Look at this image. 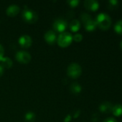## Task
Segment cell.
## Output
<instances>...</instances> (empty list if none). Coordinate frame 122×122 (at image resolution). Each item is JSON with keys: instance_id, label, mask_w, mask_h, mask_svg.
<instances>
[{"instance_id": "obj_26", "label": "cell", "mask_w": 122, "mask_h": 122, "mask_svg": "<svg viewBox=\"0 0 122 122\" xmlns=\"http://www.w3.org/2000/svg\"><path fill=\"white\" fill-rule=\"evenodd\" d=\"M70 119H71V117H70V115H68L65 119V122H68L70 121Z\"/></svg>"}, {"instance_id": "obj_13", "label": "cell", "mask_w": 122, "mask_h": 122, "mask_svg": "<svg viewBox=\"0 0 122 122\" xmlns=\"http://www.w3.org/2000/svg\"><path fill=\"white\" fill-rule=\"evenodd\" d=\"M80 26H81L80 21L77 19H74L71 21V22L70 23V29L73 32L78 31L80 29Z\"/></svg>"}, {"instance_id": "obj_8", "label": "cell", "mask_w": 122, "mask_h": 122, "mask_svg": "<svg viewBox=\"0 0 122 122\" xmlns=\"http://www.w3.org/2000/svg\"><path fill=\"white\" fill-rule=\"evenodd\" d=\"M32 43V38L28 35H23L19 39V44L23 48H29Z\"/></svg>"}, {"instance_id": "obj_16", "label": "cell", "mask_w": 122, "mask_h": 122, "mask_svg": "<svg viewBox=\"0 0 122 122\" xmlns=\"http://www.w3.org/2000/svg\"><path fill=\"white\" fill-rule=\"evenodd\" d=\"M70 89V91H71L72 93L77 94H79L81 92L82 88H81V85L79 84H78V83H73V84H71Z\"/></svg>"}, {"instance_id": "obj_2", "label": "cell", "mask_w": 122, "mask_h": 122, "mask_svg": "<svg viewBox=\"0 0 122 122\" xmlns=\"http://www.w3.org/2000/svg\"><path fill=\"white\" fill-rule=\"evenodd\" d=\"M82 22L84 24V26L87 31H93L96 27V24L95 20L92 19V17L86 13H83L81 16Z\"/></svg>"}, {"instance_id": "obj_7", "label": "cell", "mask_w": 122, "mask_h": 122, "mask_svg": "<svg viewBox=\"0 0 122 122\" xmlns=\"http://www.w3.org/2000/svg\"><path fill=\"white\" fill-rule=\"evenodd\" d=\"M68 26V23L65 20L62 19H58L53 23V28L55 31L58 32H63Z\"/></svg>"}, {"instance_id": "obj_6", "label": "cell", "mask_w": 122, "mask_h": 122, "mask_svg": "<svg viewBox=\"0 0 122 122\" xmlns=\"http://www.w3.org/2000/svg\"><path fill=\"white\" fill-rule=\"evenodd\" d=\"M16 59L21 64H27L31 60V55L24 51H19L16 54Z\"/></svg>"}, {"instance_id": "obj_21", "label": "cell", "mask_w": 122, "mask_h": 122, "mask_svg": "<svg viewBox=\"0 0 122 122\" xmlns=\"http://www.w3.org/2000/svg\"><path fill=\"white\" fill-rule=\"evenodd\" d=\"M4 49L3 48L2 45L0 44V61L4 58Z\"/></svg>"}, {"instance_id": "obj_18", "label": "cell", "mask_w": 122, "mask_h": 122, "mask_svg": "<svg viewBox=\"0 0 122 122\" xmlns=\"http://www.w3.org/2000/svg\"><path fill=\"white\" fill-rule=\"evenodd\" d=\"M114 29L116 33H118L119 34H122V20H120L116 22V24L114 26Z\"/></svg>"}, {"instance_id": "obj_1", "label": "cell", "mask_w": 122, "mask_h": 122, "mask_svg": "<svg viewBox=\"0 0 122 122\" xmlns=\"http://www.w3.org/2000/svg\"><path fill=\"white\" fill-rule=\"evenodd\" d=\"M96 26L103 30L109 29L111 25V17L105 13L99 14L95 19Z\"/></svg>"}, {"instance_id": "obj_12", "label": "cell", "mask_w": 122, "mask_h": 122, "mask_svg": "<svg viewBox=\"0 0 122 122\" xmlns=\"http://www.w3.org/2000/svg\"><path fill=\"white\" fill-rule=\"evenodd\" d=\"M112 109H113V105L109 102H103L99 106V109L103 113H110L111 112Z\"/></svg>"}, {"instance_id": "obj_22", "label": "cell", "mask_w": 122, "mask_h": 122, "mask_svg": "<svg viewBox=\"0 0 122 122\" xmlns=\"http://www.w3.org/2000/svg\"><path fill=\"white\" fill-rule=\"evenodd\" d=\"M117 4H118V1H114V0H113V1H109V6H117Z\"/></svg>"}, {"instance_id": "obj_4", "label": "cell", "mask_w": 122, "mask_h": 122, "mask_svg": "<svg viewBox=\"0 0 122 122\" xmlns=\"http://www.w3.org/2000/svg\"><path fill=\"white\" fill-rule=\"evenodd\" d=\"M67 73L70 77L73 79H77L81 75L82 73L81 66L76 63H72L68 66Z\"/></svg>"}, {"instance_id": "obj_23", "label": "cell", "mask_w": 122, "mask_h": 122, "mask_svg": "<svg viewBox=\"0 0 122 122\" xmlns=\"http://www.w3.org/2000/svg\"><path fill=\"white\" fill-rule=\"evenodd\" d=\"M104 122H117V121H116L114 118H111V117H110V118H108V119H105Z\"/></svg>"}, {"instance_id": "obj_3", "label": "cell", "mask_w": 122, "mask_h": 122, "mask_svg": "<svg viewBox=\"0 0 122 122\" xmlns=\"http://www.w3.org/2000/svg\"><path fill=\"white\" fill-rule=\"evenodd\" d=\"M73 41V36L68 32H63L61 33L58 39V44L60 47L65 48L70 45Z\"/></svg>"}, {"instance_id": "obj_9", "label": "cell", "mask_w": 122, "mask_h": 122, "mask_svg": "<svg viewBox=\"0 0 122 122\" xmlns=\"http://www.w3.org/2000/svg\"><path fill=\"white\" fill-rule=\"evenodd\" d=\"M84 6L88 10L92 11H96L99 7V2L96 0H86L84 2Z\"/></svg>"}, {"instance_id": "obj_17", "label": "cell", "mask_w": 122, "mask_h": 122, "mask_svg": "<svg viewBox=\"0 0 122 122\" xmlns=\"http://www.w3.org/2000/svg\"><path fill=\"white\" fill-rule=\"evenodd\" d=\"M24 119L26 122H34L35 119V115L33 112H28L25 114Z\"/></svg>"}, {"instance_id": "obj_20", "label": "cell", "mask_w": 122, "mask_h": 122, "mask_svg": "<svg viewBox=\"0 0 122 122\" xmlns=\"http://www.w3.org/2000/svg\"><path fill=\"white\" fill-rule=\"evenodd\" d=\"M68 4L72 7H76L79 4V1H78V0H71V1H68Z\"/></svg>"}, {"instance_id": "obj_10", "label": "cell", "mask_w": 122, "mask_h": 122, "mask_svg": "<svg viewBox=\"0 0 122 122\" xmlns=\"http://www.w3.org/2000/svg\"><path fill=\"white\" fill-rule=\"evenodd\" d=\"M45 40L49 44H54L56 41V34L53 31H48L45 34Z\"/></svg>"}, {"instance_id": "obj_25", "label": "cell", "mask_w": 122, "mask_h": 122, "mask_svg": "<svg viewBox=\"0 0 122 122\" xmlns=\"http://www.w3.org/2000/svg\"><path fill=\"white\" fill-rule=\"evenodd\" d=\"M4 74V68L1 66V65H0V77L3 75Z\"/></svg>"}, {"instance_id": "obj_24", "label": "cell", "mask_w": 122, "mask_h": 122, "mask_svg": "<svg viewBox=\"0 0 122 122\" xmlns=\"http://www.w3.org/2000/svg\"><path fill=\"white\" fill-rule=\"evenodd\" d=\"M92 120H93V122H98V120H99V116L97 115V114H96L93 115V118H92Z\"/></svg>"}, {"instance_id": "obj_27", "label": "cell", "mask_w": 122, "mask_h": 122, "mask_svg": "<svg viewBox=\"0 0 122 122\" xmlns=\"http://www.w3.org/2000/svg\"><path fill=\"white\" fill-rule=\"evenodd\" d=\"M120 46H121V48H122V41H121V43H120Z\"/></svg>"}, {"instance_id": "obj_15", "label": "cell", "mask_w": 122, "mask_h": 122, "mask_svg": "<svg viewBox=\"0 0 122 122\" xmlns=\"http://www.w3.org/2000/svg\"><path fill=\"white\" fill-rule=\"evenodd\" d=\"M111 112L114 114L116 117H120L122 115V105L121 104H116L113 107Z\"/></svg>"}, {"instance_id": "obj_5", "label": "cell", "mask_w": 122, "mask_h": 122, "mask_svg": "<svg viewBox=\"0 0 122 122\" xmlns=\"http://www.w3.org/2000/svg\"><path fill=\"white\" fill-rule=\"evenodd\" d=\"M22 18L25 22L32 24L37 21L38 19V15L33 10L25 9L22 13Z\"/></svg>"}, {"instance_id": "obj_11", "label": "cell", "mask_w": 122, "mask_h": 122, "mask_svg": "<svg viewBox=\"0 0 122 122\" xmlns=\"http://www.w3.org/2000/svg\"><path fill=\"white\" fill-rule=\"evenodd\" d=\"M19 12V8L18 6H17V5H15V4H12V5H10V6L6 9V14H7L9 16H11V17L15 16L16 15L18 14Z\"/></svg>"}, {"instance_id": "obj_14", "label": "cell", "mask_w": 122, "mask_h": 122, "mask_svg": "<svg viewBox=\"0 0 122 122\" xmlns=\"http://www.w3.org/2000/svg\"><path fill=\"white\" fill-rule=\"evenodd\" d=\"M1 66L3 68H6V69H9L12 67V60L9 58V57H4L1 60Z\"/></svg>"}, {"instance_id": "obj_19", "label": "cell", "mask_w": 122, "mask_h": 122, "mask_svg": "<svg viewBox=\"0 0 122 122\" xmlns=\"http://www.w3.org/2000/svg\"><path fill=\"white\" fill-rule=\"evenodd\" d=\"M73 39L74 41H77V42H80V41H81L82 39H83V36H82L81 34H75V35L73 36Z\"/></svg>"}]
</instances>
